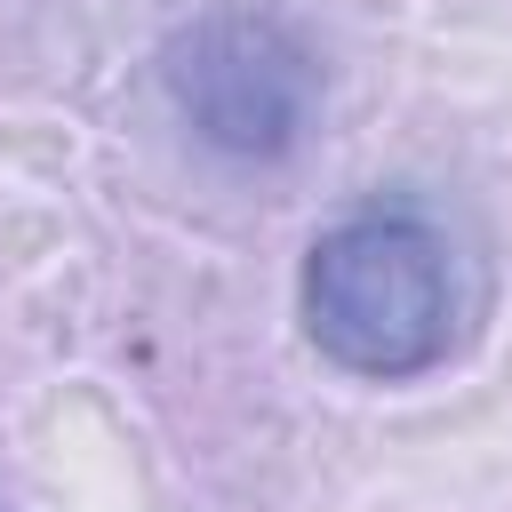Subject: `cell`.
<instances>
[{"mask_svg":"<svg viewBox=\"0 0 512 512\" xmlns=\"http://www.w3.org/2000/svg\"><path fill=\"white\" fill-rule=\"evenodd\" d=\"M296 320L312 352L368 384H408L456 352L464 256L424 208H360L304 248Z\"/></svg>","mask_w":512,"mask_h":512,"instance_id":"1","label":"cell"},{"mask_svg":"<svg viewBox=\"0 0 512 512\" xmlns=\"http://www.w3.org/2000/svg\"><path fill=\"white\" fill-rule=\"evenodd\" d=\"M160 88L176 120L224 160H288L320 112V56L312 40L248 0L200 8L160 48Z\"/></svg>","mask_w":512,"mask_h":512,"instance_id":"2","label":"cell"}]
</instances>
